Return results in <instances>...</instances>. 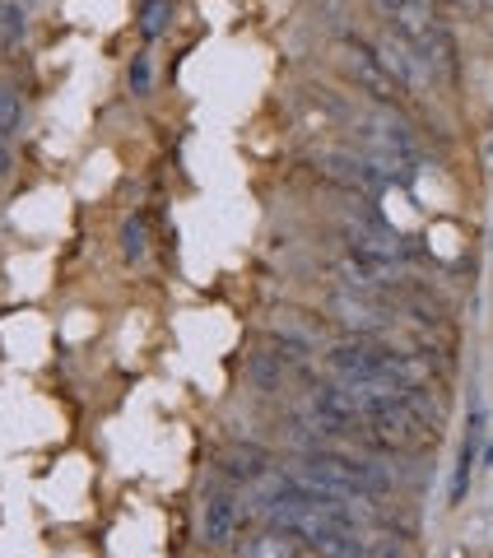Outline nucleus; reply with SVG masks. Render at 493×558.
Segmentation results:
<instances>
[{
  "mask_svg": "<svg viewBox=\"0 0 493 558\" xmlns=\"http://www.w3.org/2000/svg\"><path fill=\"white\" fill-rule=\"evenodd\" d=\"M340 70L349 75V84H354L359 94H368L373 102H386V108H396V98H400V84L386 75V65L377 57V47L373 43H363V38H349L340 43Z\"/></svg>",
  "mask_w": 493,
  "mask_h": 558,
  "instance_id": "obj_1",
  "label": "nucleus"
},
{
  "mask_svg": "<svg viewBox=\"0 0 493 558\" xmlns=\"http://www.w3.org/2000/svg\"><path fill=\"white\" fill-rule=\"evenodd\" d=\"M242 521H246V502L238 498V488H219L201 502V545L209 554H224L238 545L242 535Z\"/></svg>",
  "mask_w": 493,
  "mask_h": 558,
  "instance_id": "obj_2",
  "label": "nucleus"
},
{
  "mask_svg": "<svg viewBox=\"0 0 493 558\" xmlns=\"http://www.w3.org/2000/svg\"><path fill=\"white\" fill-rule=\"evenodd\" d=\"M386 359V344H377L373 336H349L326 349V368L336 373V381H377Z\"/></svg>",
  "mask_w": 493,
  "mask_h": 558,
  "instance_id": "obj_3",
  "label": "nucleus"
},
{
  "mask_svg": "<svg viewBox=\"0 0 493 558\" xmlns=\"http://www.w3.org/2000/svg\"><path fill=\"white\" fill-rule=\"evenodd\" d=\"M312 163L322 168L330 182H340V186H349V191H359V196H373V191H382L386 182H392L373 159H363V154H349V149H316V154H312Z\"/></svg>",
  "mask_w": 493,
  "mask_h": 558,
  "instance_id": "obj_4",
  "label": "nucleus"
},
{
  "mask_svg": "<svg viewBox=\"0 0 493 558\" xmlns=\"http://www.w3.org/2000/svg\"><path fill=\"white\" fill-rule=\"evenodd\" d=\"M373 47H377V57H382V65H386V75H392L400 89H419V84L433 80V70H429V61H424V47L410 43L405 33L386 28Z\"/></svg>",
  "mask_w": 493,
  "mask_h": 558,
  "instance_id": "obj_5",
  "label": "nucleus"
},
{
  "mask_svg": "<svg viewBox=\"0 0 493 558\" xmlns=\"http://www.w3.org/2000/svg\"><path fill=\"white\" fill-rule=\"evenodd\" d=\"M326 312L340 326H349V336H377L386 326V307L373 299V293H359V289H336L326 299Z\"/></svg>",
  "mask_w": 493,
  "mask_h": 558,
  "instance_id": "obj_6",
  "label": "nucleus"
},
{
  "mask_svg": "<svg viewBox=\"0 0 493 558\" xmlns=\"http://www.w3.org/2000/svg\"><path fill=\"white\" fill-rule=\"evenodd\" d=\"M219 470L233 484H261L270 475V451L266 447H256V442H238V447H228L224 457H219Z\"/></svg>",
  "mask_w": 493,
  "mask_h": 558,
  "instance_id": "obj_7",
  "label": "nucleus"
},
{
  "mask_svg": "<svg viewBox=\"0 0 493 558\" xmlns=\"http://www.w3.org/2000/svg\"><path fill=\"white\" fill-rule=\"evenodd\" d=\"M298 554H303V545H298L289 531H279V526L246 535L238 545V558H298Z\"/></svg>",
  "mask_w": 493,
  "mask_h": 558,
  "instance_id": "obj_8",
  "label": "nucleus"
},
{
  "mask_svg": "<svg viewBox=\"0 0 493 558\" xmlns=\"http://www.w3.org/2000/svg\"><path fill=\"white\" fill-rule=\"evenodd\" d=\"M285 354L279 349H256L252 363H246V381H252L256 391H279L285 387Z\"/></svg>",
  "mask_w": 493,
  "mask_h": 558,
  "instance_id": "obj_9",
  "label": "nucleus"
},
{
  "mask_svg": "<svg viewBox=\"0 0 493 558\" xmlns=\"http://www.w3.org/2000/svg\"><path fill=\"white\" fill-rule=\"evenodd\" d=\"M24 33H28V10H24V0H0V47L24 43Z\"/></svg>",
  "mask_w": 493,
  "mask_h": 558,
  "instance_id": "obj_10",
  "label": "nucleus"
},
{
  "mask_svg": "<svg viewBox=\"0 0 493 558\" xmlns=\"http://www.w3.org/2000/svg\"><path fill=\"white\" fill-rule=\"evenodd\" d=\"M24 126V94L14 84H0V140H10Z\"/></svg>",
  "mask_w": 493,
  "mask_h": 558,
  "instance_id": "obj_11",
  "label": "nucleus"
},
{
  "mask_svg": "<svg viewBox=\"0 0 493 558\" xmlns=\"http://www.w3.org/2000/svg\"><path fill=\"white\" fill-rule=\"evenodd\" d=\"M168 24H172V5H168V0H145V5H140V33H145L149 43L164 38Z\"/></svg>",
  "mask_w": 493,
  "mask_h": 558,
  "instance_id": "obj_12",
  "label": "nucleus"
},
{
  "mask_svg": "<svg viewBox=\"0 0 493 558\" xmlns=\"http://www.w3.org/2000/svg\"><path fill=\"white\" fill-rule=\"evenodd\" d=\"M127 89L135 98H149L154 94V57H149V51H135V57H131V65H127Z\"/></svg>",
  "mask_w": 493,
  "mask_h": 558,
  "instance_id": "obj_13",
  "label": "nucleus"
},
{
  "mask_svg": "<svg viewBox=\"0 0 493 558\" xmlns=\"http://www.w3.org/2000/svg\"><path fill=\"white\" fill-rule=\"evenodd\" d=\"M121 256H127V260L145 256V215H140V209L121 219Z\"/></svg>",
  "mask_w": 493,
  "mask_h": 558,
  "instance_id": "obj_14",
  "label": "nucleus"
},
{
  "mask_svg": "<svg viewBox=\"0 0 493 558\" xmlns=\"http://www.w3.org/2000/svg\"><path fill=\"white\" fill-rule=\"evenodd\" d=\"M368 5H373L377 14H386V20H396V14H400L405 5H410V0H368Z\"/></svg>",
  "mask_w": 493,
  "mask_h": 558,
  "instance_id": "obj_15",
  "label": "nucleus"
},
{
  "mask_svg": "<svg viewBox=\"0 0 493 558\" xmlns=\"http://www.w3.org/2000/svg\"><path fill=\"white\" fill-rule=\"evenodd\" d=\"M5 172H10V145L0 140V178H5Z\"/></svg>",
  "mask_w": 493,
  "mask_h": 558,
  "instance_id": "obj_16",
  "label": "nucleus"
}]
</instances>
